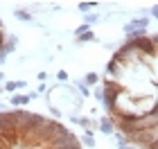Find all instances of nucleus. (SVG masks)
I'll list each match as a JSON object with an SVG mask.
<instances>
[{
    "instance_id": "0eeeda50",
    "label": "nucleus",
    "mask_w": 158,
    "mask_h": 149,
    "mask_svg": "<svg viewBox=\"0 0 158 149\" xmlns=\"http://www.w3.org/2000/svg\"><path fill=\"white\" fill-rule=\"evenodd\" d=\"M75 88H77V93L81 95L84 99H86V97H90V88L84 84V79H81V81H75Z\"/></svg>"
},
{
    "instance_id": "39448f33",
    "label": "nucleus",
    "mask_w": 158,
    "mask_h": 149,
    "mask_svg": "<svg viewBox=\"0 0 158 149\" xmlns=\"http://www.w3.org/2000/svg\"><path fill=\"white\" fill-rule=\"evenodd\" d=\"M79 140H81V145H84V147H88V149H93V147L97 145V143H95V136H93V131H86Z\"/></svg>"
},
{
    "instance_id": "f8f14e48",
    "label": "nucleus",
    "mask_w": 158,
    "mask_h": 149,
    "mask_svg": "<svg viewBox=\"0 0 158 149\" xmlns=\"http://www.w3.org/2000/svg\"><path fill=\"white\" fill-rule=\"evenodd\" d=\"M99 20V14H95V11H90V14H86L84 16V23L86 25H93V23H97Z\"/></svg>"
},
{
    "instance_id": "4be33fe9",
    "label": "nucleus",
    "mask_w": 158,
    "mask_h": 149,
    "mask_svg": "<svg viewBox=\"0 0 158 149\" xmlns=\"http://www.w3.org/2000/svg\"><path fill=\"white\" fill-rule=\"evenodd\" d=\"M14 149H25V147H14Z\"/></svg>"
},
{
    "instance_id": "6e6552de",
    "label": "nucleus",
    "mask_w": 158,
    "mask_h": 149,
    "mask_svg": "<svg viewBox=\"0 0 158 149\" xmlns=\"http://www.w3.org/2000/svg\"><path fill=\"white\" fill-rule=\"evenodd\" d=\"M16 45H18V36H14V34H11V36H7V43H5V50H7V52H16Z\"/></svg>"
},
{
    "instance_id": "7ed1b4c3",
    "label": "nucleus",
    "mask_w": 158,
    "mask_h": 149,
    "mask_svg": "<svg viewBox=\"0 0 158 149\" xmlns=\"http://www.w3.org/2000/svg\"><path fill=\"white\" fill-rule=\"evenodd\" d=\"M9 102H11V106H27L32 99H30V95H27V93H16V95H11Z\"/></svg>"
},
{
    "instance_id": "423d86ee",
    "label": "nucleus",
    "mask_w": 158,
    "mask_h": 149,
    "mask_svg": "<svg viewBox=\"0 0 158 149\" xmlns=\"http://www.w3.org/2000/svg\"><path fill=\"white\" fill-rule=\"evenodd\" d=\"M14 18L16 20H34V14L27 9H14Z\"/></svg>"
},
{
    "instance_id": "f257e3e1",
    "label": "nucleus",
    "mask_w": 158,
    "mask_h": 149,
    "mask_svg": "<svg viewBox=\"0 0 158 149\" xmlns=\"http://www.w3.org/2000/svg\"><path fill=\"white\" fill-rule=\"evenodd\" d=\"M97 122H99V131L106 133L109 138L113 136V133H115V122H113V120H111L109 115H102V118L97 120Z\"/></svg>"
},
{
    "instance_id": "dca6fc26",
    "label": "nucleus",
    "mask_w": 158,
    "mask_h": 149,
    "mask_svg": "<svg viewBox=\"0 0 158 149\" xmlns=\"http://www.w3.org/2000/svg\"><path fill=\"white\" fill-rule=\"evenodd\" d=\"M56 79L59 81H68V72L66 70H59V72H56Z\"/></svg>"
},
{
    "instance_id": "4468645a",
    "label": "nucleus",
    "mask_w": 158,
    "mask_h": 149,
    "mask_svg": "<svg viewBox=\"0 0 158 149\" xmlns=\"http://www.w3.org/2000/svg\"><path fill=\"white\" fill-rule=\"evenodd\" d=\"M5 90H7V93H11V95H16L18 93V81H7L5 84Z\"/></svg>"
},
{
    "instance_id": "5701e85b",
    "label": "nucleus",
    "mask_w": 158,
    "mask_h": 149,
    "mask_svg": "<svg viewBox=\"0 0 158 149\" xmlns=\"http://www.w3.org/2000/svg\"><path fill=\"white\" fill-rule=\"evenodd\" d=\"M0 109H2V99H0Z\"/></svg>"
},
{
    "instance_id": "f03ea898",
    "label": "nucleus",
    "mask_w": 158,
    "mask_h": 149,
    "mask_svg": "<svg viewBox=\"0 0 158 149\" xmlns=\"http://www.w3.org/2000/svg\"><path fill=\"white\" fill-rule=\"evenodd\" d=\"M77 124L81 126L84 131H95V129H99V122H95L93 118H86V115H79L77 118Z\"/></svg>"
},
{
    "instance_id": "2eb2a0df",
    "label": "nucleus",
    "mask_w": 158,
    "mask_h": 149,
    "mask_svg": "<svg viewBox=\"0 0 158 149\" xmlns=\"http://www.w3.org/2000/svg\"><path fill=\"white\" fill-rule=\"evenodd\" d=\"M48 111H50V115H54V120L63 118V111L59 109V106H48Z\"/></svg>"
},
{
    "instance_id": "1a4fd4ad",
    "label": "nucleus",
    "mask_w": 158,
    "mask_h": 149,
    "mask_svg": "<svg viewBox=\"0 0 158 149\" xmlns=\"http://www.w3.org/2000/svg\"><path fill=\"white\" fill-rule=\"evenodd\" d=\"M95 41H97V36H95V32H86V34H81V36H79L77 39V43H95Z\"/></svg>"
},
{
    "instance_id": "ddd939ff",
    "label": "nucleus",
    "mask_w": 158,
    "mask_h": 149,
    "mask_svg": "<svg viewBox=\"0 0 158 149\" xmlns=\"http://www.w3.org/2000/svg\"><path fill=\"white\" fill-rule=\"evenodd\" d=\"M86 32H90V25L81 23L79 27H75V39H79V36H81V34H86Z\"/></svg>"
},
{
    "instance_id": "412c9836",
    "label": "nucleus",
    "mask_w": 158,
    "mask_h": 149,
    "mask_svg": "<svg viewBox=\"0 0 158 149\" xmlns=\"http://www.w3.org/2000/svg\"><path fill=\"white\" fill-rule=\"evenodd\" d=\"M0 81H5V72H2V70H0Z\"/></svg>"
},
{
    "instance_id": "f3484780",
    "label": "nucleus",
    "mask_w": 158,
    "mask_h": 149,
    "mask_svg": "<svg viewBox=\"0 0 158 149\" xmlns=\"http://www.w3.org/2000/svg\"><path fill=\"white\" fill-rule=\"evenodd\" d=\"M36 93H50L48 84H39V86H36Z\"/></svg>"
},
{
    "instance_id": "9b49d317",
    "label": "nucleus",
    "mask_w": 158,
    "mask_h": 149,
    "mask_svg": "<svg viewBox=\"0 0 158 149\" xmlns=\"http://www.w3.org/2000/svg\"><path fill=\"white\" fill-rule=\"evenodd\" d=\"M90 90H93V95H95L97 102L104 104V88H102V86H95V88H90Z\"/></svg>"
},
{
    "instance_id": "aec40b11",
    "label": "nucleus",
    "mask_w": 158,
    "mask_h": 149,
    "mask_svg": "<svg viewBox=\"0 0 158 149\" xmlns=\"http://www.w3.org/2000/svg\"><path fill=\"white\" fill-rule=\"evenodd\" d=\"M2 93H7V90H5V84H0V95Z\"/></svg>"
},
{
    "instance_id": "6ab92c4d",
    "label": "nucleus",
    "mask_w": 158,
    "mask_h": 149,
    "mask_svg": "<svg viewBox=\"0 0 158 149\" xmlns=\"http://www.w3.org/2000/svg\"><path fill=\"white\" fill-rule=\"evenodd\" d=\"M36 79H39V81L43 84V81H45V79H48V72H43V70H41V72L36 75Z\"/></svg>"
},
{
    "instance_id": "9d476101",
    "label": "nucleus",
    "mask_w": 158,
    "mask_h": 149,
    "mask_svg": "<svg viewBox=\"0 0 158 149\" xmlns=\"http://www.w3.org/2000/svg\"><path fill=\"white\" fill-rule=\"evenodd\" d=\"M77 7H79V11H84V16H86V14H90V9L97 7V2H79Z\"/></svg>"
},
{
    "instance_id": "a211bd4d",
    "label": "nucleus",
    "mask_w": 158,
    "mask_h": 149,
    "mask_svg": "<svg viewBox=\"0 0 158 149\" xmlns=\"http://www.w3.org/2000/svg\"><path fill=\"white\" fill-rule=\"evenodd\" d=\"M149 14H152V18H156V20H158V5H154L152 9H149Z\"/></svg>"
},
{
    "instance_id": "20e7f679",
    "label": "nucleus",
    "mask_w": 158,
    "mask_h": 149,
    "mask_svg": "<svg viewBox=\"0 0 158 149\" xmlns=\"http://www.w3.org/2000/svg\"><path fill=\"white\" fill-rule=\"evenodd\" d=\"M99 81H102V79H99V75H97V72H88V75L84 77V84H86L88 88H95V86H99Z\"/></svg>"
}]
</instances>
